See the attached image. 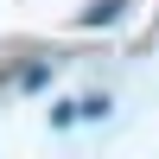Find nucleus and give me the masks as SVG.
Returning a JSON list of instances; mask_svg holds the SVG:
<instances>
[{"label": "nucleus", "instance_id": "obj_1", "mask_svg": "<svg viewBox=\"0 0 159 159\" xmlns=\"http://www.w3.org/2000/svg\"><path fill=\"white\" fill-rule=\"evenodd\" d=\"M115 13H121V0H96V7L83 13V25H102V19H115Z\"/></svg>", "mask_w": 159, "mask_h": 159}]
</instances>
